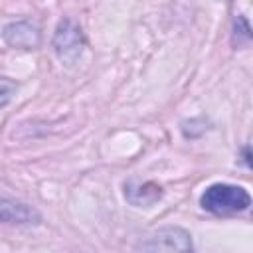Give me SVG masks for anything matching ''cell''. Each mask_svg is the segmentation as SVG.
I'll use <instances>...</instances> for the list:
<instances>
[{"label":"cell","instance_id":"6da1fadb","mask_svg":"<svg viewBox=\"0 0 253 253\" xmlns=\"http://www.w3.org/2000/svg\"><path fill=\"white\" fill-rule=\"evenodd\" d=\"M200 206L215 215H229L245 211L251 206V196L243 186L235 184H211L200 196Z\"/></svg>","mask_w":253,"mask_h":253},{"label":"cell","instance_id":"7a4b0ae2","mask_svg":"<svg viewBox=\"0 0 253 253\" xmlns=\"http://www.w3.org/2000/svg\"><path fill=\"white\" fill-rule=\"evenodd\" d=\"M53 47L61 61H65L67 65L75 63L85 47L83 30L73 20H61L53 34Z\"/></svg>","mask_w":253,"mask_h":253},{"label":"cell","instance_id":"3957f363","mask_svg":"<svg viewBox=\"0 0 253 253\" xmlns=\"http://www.w3.org/2000/svg\"><path fill=\"white\" fill-rule=\"evenodd\" d=\"M138 249L142 251H192L194 245H192V235L184 227L168 225L148 235L146 241L138 245Z\"/></svg>","mask_w":253,"mask_h":253},{"label":"cell","instance_id":"277c9868","mask_svg":"<svg viewBox=\"0 0 253 253\" xmlns=\"http://www.w3.org/2000/svg\"><path fill=\"white\" fill-rule=\"evenodd\" d=\"M42 215L28 204L0 194V223L8 225H30L40 223Z\"/></svg>","mask_w":253,"mask_h":253},{"label":"cell","instance_id":"5b68a950","mask_svg":"<svg viewBox=\"0 0 253 253\" xmlns=\"http://www.w3.org/2000/svg\"><path fill=\"white\" fill-rule=\"evenodd\" d=\"M4 40L12 47L36 49L40 45V30L30 22H12L4 28Z\"/></svg>","mask_w":253,"mask_h":253},{"label":"cell","instance_id":"8992f818","mask_svg":"<svg viewBox=\"0 0 253 253\" xmlns=\"http://www.w3.org/2000/svg\"><path fill=\"white\" fill-rule=\"evenodd\" d=\"M125 198L138 208H148L156 204L162 198V188L152 184V182H138V180H128L125 184Z\"/></svg>","mask_w":253,"mask_h":253},{"label":"cell","instance_id":"52a82bcc","mask_svg":"<svg viewBox=\"0 0 253 253\" xmlns=\"http://www.w3.org/2000/svg\"><path fill=\"white\" fill-rule=\"evenodd\" d=\"M16 91H18V85H16L12 79H8V77H0V109L6 107V105L14 99Z\"/></svg>","mask_w":253,"mask_h":253},{"label":"cell","instance_id":"ba28073f","mask_svg":"<svg viewBox=\"0 0 253 253\" xmlns=\"http://www.w3.org/2000/svg\"><path fill=\"white\" fill-rule=\"evenodd\" d=\"M243 36V42H249L251 40V28L247 24V20L243 16H237L235 24H233V36Z\"/></svg>","mask_w":253,"mask_h":253}]
</instances>
